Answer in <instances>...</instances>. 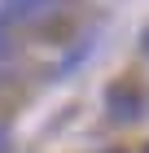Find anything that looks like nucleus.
I'll return each mask as SVG.
<instances>
[{
	"label": "nucleus",
	"mask_w": 149,
	"mask_h": 153,
	"mask_svg": "<svg viewBox=\"0 0 149 153\" xmlns=\"http://www.w3.org/2000/svg\"><path fill=\"white\" fill-rule=\"evenodd\" d=\"M48 4L53 0H4V18H13V22H31V18H40V13H48Z\"/></svg>",
	"instance_id": "obj_1"
},
{
	"label": "nucleus",
	"mask_w": 149,
	"mask_h": 153,
	"mask_svg": "<svg viewBox=\"0 0 149 153\" xmlns=\"http://www.w3.org/2000/svg\"><path fill=\"white\" fill-rule=\"evenodd\" d=\"M4 53H9V35L0 31V57H4Z\"/></svg>",
	"instance_id": "obj_2"
},
{
	"label": "nucleus",
	"mask_w": 149,
	"mask_h": 153,
	"mask_svg": "<svg viewBox=\"0 0 149 153\" xmlns=\"http://www.w3.org/2000/svg\"><path fill=\"white\" fill-rule=\"evenodd\" d=\"M0 149H4V131H0Z\"/></svg>",
	"instance_id": "obj_3"
},
{
	"label": "nucleus",
	"mask_w": 149,
	"mask_h": 153,
	"mask_svg": "<svg viewBox=\"0 0 149 153\" xmlns=\"http://www.w3.org/2000/svg\"><path fill=\"white\" fill-rule=\"evenodd\" d=\"M145 53H149V35H145Z\"/></svg>",
	"instance_id": "obj_4"
}]
</instances>
